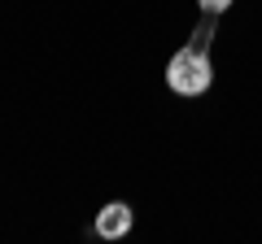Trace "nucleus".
<instances>
[{
	"instance_id": "7ed1b4c3",
	"label": "nucleus",
	"mask_w": 262,
	"mask_h": 244,
	"mask_svg": "<svg viewBox=\"0 0 262 244\" xmlns=\"http://www.w3.org/2000/svg\"><path fill=\"white\" fill-rule=\"evenodd\" d=\"M196 5H201V13H206V18H219V13L232 9V0H196Z\"/></svg>"
},
{
	"instance_id": "20e7f679",
	"label": "nucleus",
	"mask_w": 262,
	"mask_h": 244,
	"mask_svg": "<svg viewBox=\"0 0 262 244\" xmlns=\"http://www.w3.org/2000/svg\"><path fill=\"white\" fill-rule=\"evenodd\" d=\"M192 48H210V22H201V27H196V35H192Z\"/></svg>"
},
{
	"instance_id": "f257e3e1",
	"label": "nucleus",
	"mask_w": 262,
	"mask_h": 244,
	"mask_svg": "<svg viewBox=\"0 0 262 244\" xmlns=\"http://www.w3.org/2000/svg\"><path fill=\"white\" fill-rule=\"evenodd\" d=\"M210 83H214V66H210L206 48H179L166 61V87L175 96H206Z\"/></svg>"
},
{
	"instance_id": "f03ea898",
	"label": "nucleus",
	"mask_w": 262,
	"mask_h": 244,
	"mask_svg": "<svg viewBox=\"0 0 262 244\" xmlns=\"http://www.w3.org/2000/svg\"><path fill=\"white\" fill-rule=\"evenodd\" d=\"M131 223H136V214H131L127 201H110V205H101V214H96V235H101V240H122V235L131 231Z\"/></svg>"
}]
</instances>
